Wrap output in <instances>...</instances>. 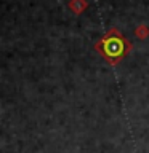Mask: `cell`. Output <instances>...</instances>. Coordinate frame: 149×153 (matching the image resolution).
<instances>
[{
    "instance_id": "cell-3",
    "label": "cell",
    "mask_w": 149,
    "mask_h": 153,
    "mask_svg": "<svg viewBox=\"0 0 149 153\" xmlns=\"http://www.w3.org/2000/svg\"><path fill=\"white\" fill-rule=\"evenodd\" d=\"M135 35H136L138 38H147L149 37V29L147 26H144V24H141V26H138L136 29H135Z\"/></svg>"
},
{
    "instance_id": "cell-1",
    "label": "cell",
    "mask_w": 149,
    "mask_h": 153,
    "mask_svg": "<svg viewBox=\"0 0 149 153\" xmlns=\"http://www.w3.org/2000/svg\"><path fill=\"white\" fill-rule=\"evenodd\" d=\"M96 53L108 61L109 65H117L128 53L132 51V42L119 29L111 27L98 42L95 43Z\"/></svg>"
},
{
    "instance_id": "cell-2",
    "label": "cell",
    "mask_w": 149,
    "mask_h": 153,
    "mask_svg": "<svg viewBox=\"0 0 149 153\" xmlns=\"http://www.w3.org/2000/svg\"><path fill=\"white\" fill-rule=\"evenodd\" d=\"M67 7H69V10H72L75 14H80L87 7H88V3H87V0H71V2L67 3Z\"/></svg>"
}]
</instances>
